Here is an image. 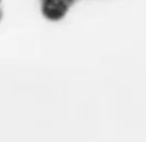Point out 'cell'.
<instances>
[{
	"label": "cell",
	"instance_id": "6da1fadb",
	"mask_svg": "<svg viewBox=\"0 0 146 142\" xmlns=\"http://www.w3.org/2000/svg\"><path fill=\"white\" fill-rule=\"evenodd\" d=\"M70 4L65 0H43L41 13L49 21H60L66 16Z\"/></svg>",
	"mask_w": 146,
	"mask_h": 142
},
{
	"label": "cell",
	"instance_id": "7a4b0ae2",
	"mask_svg": "<svg viewBox=\"0 0 146 142\" xmlns=\"http://www.w3.org/2000/svg\"><path fill=\"white\" fill-rule=\"evenodd\" d=\"M65 1H67L69 4H72V3H74V0H65Z\"/></svg>",
	"mask_w": 146,
	"mask_h": 142
},
{
	"label": "cell",
	"instance_id": "3957f363",
	"mask_svg": "<svg viewBox=\"0 0 146 142\" xmlns=\"http://www.w3.org/2000/svg\"><path fill=\"white\" fill-rule=\"evenodd\" d=\"M0 19H1V12H0Z\"/></svg>",
	"mask_w": 146,
	"mask_h": 142
},
{
	"label": "cell",
	"instance_id": "277c9868",
	"mask_svg": "<svg viewBox=\"0 0 146 142\" xmlns=\"http://www.w3.org/2000/svg\"><path fill=\"white\" fill-rule=\"evenodd\" d=\"M0 1H1V0H0Z\"/></svg>",
	"mask_w": 146,
	"mask_h": 142
}]
</instances>
